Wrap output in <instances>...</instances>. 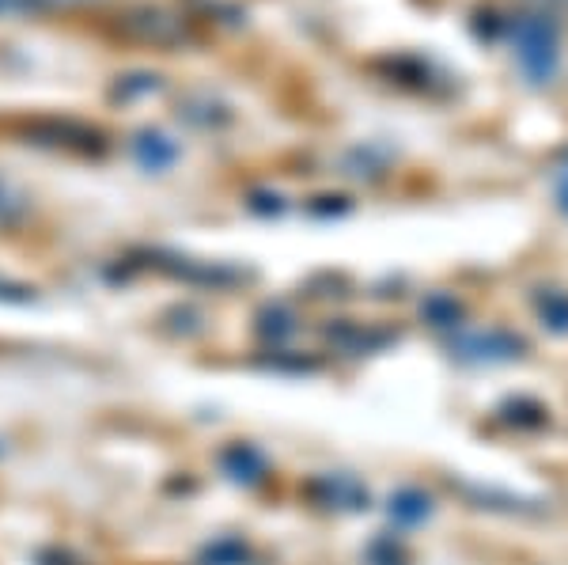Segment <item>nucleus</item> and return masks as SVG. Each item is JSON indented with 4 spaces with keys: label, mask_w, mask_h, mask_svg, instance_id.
<instances>
[{
    "label": "nucleus",
    "mask_w": 568,
    "mask_h": 565,
    "mask_svg": "<svg viewBox=\"0 0 568 565\" xmlns=\"http://www.w3.org/2000/svg\"><path fill=\"white\" fill-rule=\"evenodd\" d=\"M515 57L523 65V73L531 76L534 84H546L557 73L561 61V38H557V23L542 16H523L515 19L512 27Z\"/></svg>",
    "instance_id": "nucleus-1"
},
{
    "label": "nucleus",
    "mask_w": 568,
    "mask_h": 565,
    "mask_svg": "<svg viewBox=\"0 0 568 565\" xmlns=\"http://www.w3.org/2000/svg\"><path fill=\"white\" fill-rule=\"evenodd\" d=\"M451 349H459L462 361H474V365H500L523 353V338H515L508 330H478V334H462L459 342H451Z\"/></svg>",
    "instance_id": "nucleus-2"
},
{
    "label": "nucleus",
    "mask_w": 568,
    "mask_h": 565,
    "mask_svg": "<svg viewBox=\"0 0 568 565\" xmlns=\"http://www.w3.org/2000/svg\"><path fill=\"white\" fill-rule=\"evenodd\" d=\"M538 311H542V323L550 330H561V334L568 330V292H550L538 304Z\"/></svg>",
    "instance_id": "nucleus-3"
},
{
    "label": "nucleus",
    "mask_w": 568,
    "mask_h": 565,
    "mask_svg": "<svg viewBox=\"0 0 568 565\" xmlns=\"http://www.w3.org/2000/svg\"><path fill=\"white\" fill-rule=\"evenodd\" d=\"M425 315L432 319V327H459L462 308L451 300V296H432L425 304Z\"/></svg>",
    "instance_id": "nucleus-4"
},
{
    "label": "nucleus",
    "mask_w": 568,
    "mask_h": 565,
    "mask_svg": "<svg viewBox=\"0 0 568 565\" xmlns=\"http://www.w3.org/2000/svg\"><path fill=\"white\" fill-rule=\"evenodd\" d=\"M38 0H0V16H12V12H27L35 8Z\"/></svg>",
    "instance_id": "nucleus-5"
}]
</instances>
